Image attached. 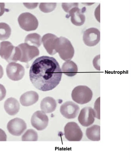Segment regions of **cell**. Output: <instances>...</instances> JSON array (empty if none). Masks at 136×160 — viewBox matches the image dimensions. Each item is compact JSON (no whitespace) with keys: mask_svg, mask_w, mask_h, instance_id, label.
<instances>
[{"mask_svg":"<svg viewBox=\"0 0 136 160\" xmlns=\"http://www.w3.org/2000/svg\"><path fill=\"white\" fill-rule=\"evenodd\" d=\"M62 72L54 58L42 56L36 59L31 66L30 79L33 86L41 91H51L60 83Z\"/></svg>","mask_w":136,"mask_h":160,"instance_id":"6da1fadb","label":"cell"},{"mask_svg":"<svg viewBox=\"0 0 136 160\" xmlns=\"http://www.w3.org/2000/svg\"><path fill=\"white\" fill-rule=\"evenodd\" d=\"M0 56L9 63L16 62L20 59V50L9 41H3L0 43Z\"/></svg>","mask_w":136,"mask_h":160,"instance_id":"7a4b0ae2","label":"cell"},{"mask_svg":"<svg viewBox=\"0 0 136 160\" xmlns=\"http://www.w3.org/2000/svg\"><path fill=\"white\" fill-rule=\"evenodd\" d=\"M56 51L58 52L60 57L64 61L72 59L74 54V49L69 40L66 38H58Z\"/></svg>","mask_w":136,"mask_h":160,"instance_id":"3957f363","label":"cell"},{"mask_svg":"<svg viewBox=\"0 0 136 160\" xmlns=\"http://www.w3.org/2000/svg\"><path fill=\"white\" fill-rule=\"evenodd\" d=\"M72 97L73 101L77 103L84 104L91 101L93 97V92L88 86H78L72 91Z\"/></svg>","mask_w":136,"mask_h":160,"instance_id":"277c9868","label":"cell"},{"mask_svg":"<svg viewBox=\"0 0 136 160\" xmlns=\"http://www.w3.org/2000/svg\"><path fill=\"white\" fill-rule=\"evenodd\" d=\"M18 21L20 27L24 31H35L38 26V22L34 15L28 12H23L18 17Z\"/></svg>","mask_w":136,"mask_h":160,"instance_id":"5b68a950","label":"cell"},{"mask_svg":"<svg viewBox=\"0 0 136 160\" xmlns=\"http://www.w3.org/2000/svg\"><path fill=\"white\" fill-rule=\"evenodd\" d=\"M64 135L68 141H80L83 137V132L78 124L74 122H68L64 127Z\"/></svg>","mask_w":136,"mask_h":160,"instance_id":"8992f818","label":"cell"},{"mask_svg":"<svg viewBox=\"0 0 136 160\" xmlns=\"http://www.w3.org/2000/svg\"><path fill=\"white\" fill-rule=\"evenodd\" d=\"M18 47L21 51L20 62H28L39 55L38 48L30 46L28 44L22 43Z\"/></svg>","mask_w":136,"mask_h":160,"instance_id":"52a82bcc","label":"cell"},{"mask_svg":"<svg viewBox=\"0 0 136 160\" xmlns=\"http://www.w3.org/2000/svg\"><path fill=\"white\" fill-rule=\"evenodd\" d=\"M6 70L8 78L13 81H19L24 76L25 69L20 64L10 62L7 65Z\"/></svg>","mask_w":136,"mask_h":160,"instance_id":"ba28073f","label":"cell"},{"mask_svg":"<svg viewBox=\"0 0 136 160\" xmlns=\"http://www.w3.org/2000/svg\"><path fill=\"white\" fill-rule=\"evenodd\" d=\"M7 128L10 133L13 136H18L25 131L27 125L24 120L17 118L8 122Z\"/></svg>","mask_w":136,"mask_h":160,"instance_id":"9c48e42d","label":"cell"},{"mask_svg":"<svg viewBox=\"0 0 136 160\" xmlns=\"http://www.w3.org/2000/svg\"><path fill=\"white\" fill-rule=\"evenodd\" d=\"M48 116L43 111H38L35 112L32 118V126L38 131H42L48 126Z\"/></svg>","mask_w":136,"mask_h":160,"instance_id":"30bf717a","label":"cell"},{"mask_svg":"<svg viewBox=\"0 0 136 160\" xmlns=\"http://www.w3.org/2000/svg\"><path fill=\"white\" fill-rule=\"evenodd\" d=\"M83 40L87 46L92 47L96 46L100 40V32L95 28L87 29L83 32Z\"/></svg>","mask_w":136,"mask_h":160,"instance_id":"8fae6325","label":"cell"},{"mask_svg":"<svg viewBox=\"0 0 136 160\" xmlns=\"http://www.w3.org/2000/svg\"><path fill=\"white\" fill-rule=\"evenodd\" d=\"M60 112L62 116L67 119L75 118L79 113V106L72 101H67L61 106Z\"/></svg>","mask_w":136,"mask_h":160,"instance_id":"7c38bea8","label":"cell"},{"mask_svg":"<svg viewBox=\"0 0 136 160\" xmlns=\"http://www.w3.org/2000/svg\"><path fill=\"white\" fill-rule=\"evenodd\" d=\"M95 113L92 108L86 107L81 110L78 117V121L82 126L88 127L95 121Z\"/></svg>","mask_w":136,"mask_h":160,"instance_id":"4fadbf2b","label":"cell"},{"mask_svg":"<svg viewBox=\"0 0 136 160\" xmlns=\"http://www.w3.org/2000/svg\"><path fill=\"white\" fill-rule=\"evenodd\" d=\"M58 39V38L56 35L52 33L46 34L42 37V42L44 48L52 56L57 53L56 47Z\"/></svg>","mask_w":136,"mask_h":160,"instance_id":"5bb4252c","label":"cell"},{"mask_svg":"<svg viewBox=\"0 0 136 160\" xmlns=\"http://www.w3.org/2000/svg\"><path fill=\"white\" fill-rule=\"evenodd\" d=\"M77 5L72 8L68 13L71 17V22L76 26H81L84 23L85 16Z\"/></svg>","mask_w":136,"mask_h":160,"instance_id":"9a60e30c","label":"cell"},{"mask_svg":"<svg viewBox=\"0 0 136 160\" xmlns=\"http://www.w3.org/2000/svg\"><path fill=\"white\" fill-rule=\"evenodd\" d=\"M39 96L34 91H29L25 92L21 96L20 101L22 106H29L36 103L38 101Z\"/></svg>","mask_w":136,"mask_h":160,"instance_id":"2e32d148","label":"cell"},{"mask_svg":"<svg viewBox=\"0 0 136 160\" xmlns=\"http://www.w3.org/2000/svg\"><path fill=\"white\" fill-rule=\"evenodd\" d=\"M5 110L8 114L14 116L19 112L20 106L18 101L13 98H9L4 102Z\"/></svg>","mask_w":136,"mask_h":160,"instance_id":"e0dca14e","label":"cell"},{"mask_svg":"<svg viewBox=\"0 0 136 160\" xmlns=\"http://www.w3.org/2000/svg\"><path fill=\"white\" fill-rule=\"evenodd\" d=\"M40 106L42 111L45 113H49L56 110L57 103L56 100L53 98L47 97L41 101Z\"/></svg>","mask_w":136,"mask_h":160,"instance_id":"ac0fdd59","label":"cell"},{"mask_svg":"<svg viewBox=\"0 0 136 160\" xmlns=\"http://www.w3.org/2000/svg\"><path fill=\"white\" fill-rule=\"evenodd\" d=\"M62 71L65 75L72 77L77 75L78 72V67L73 61H67L62 65Z\"/></svg>","mask_w":136,"mask_h":160,"instance_id":"d6986e66","label":"cell"},{"mask_svg":"<svg viewBox=\"0 0 136 160\" xmlns=\"http://www.w3.org/2000/svg\"><path fill=\"white\" fill-rule=\"evenodd\" d=\"M86 134L87 138L92 141L100 140V126L94 125L87 129Z\"/></svg>","mask_w":136,"mask_h":160,"instance_id":"ffe728a7","label":"cell"},{"mask_svg":"<svg viewBox=\"0 0 136 160\" xmlns=\"http://www.w3.org/2000/svg\"><path fill=\"white\" fill-rule=\"evenodd\" d=\"M24 41L30 46L38 48L42 45V39L40 35L38 33H31L26 36Z\"/></svg>","mask_w":136,"mask_h":160,"instance_id":"44dd1931","label":"cell"},{"mask_svg":"<svg viewBox=\"0 0 136 160\" xmlns=\"http://www.w3.org/2000/svg\"><path fill=\"white\" fill-rule=\"evenodd\" d=\"M12 33L11 27L7 23L0 22V40L8 39Z\"/></svg>","mask_w":136,"mask_h":160,"instance_id":"7402d4cb","label":"cell"},{"mask_svg":"<svg viewBox=\"0 0 136 160\" xmlns=\"http://www.w3.org/2000/svg\"><path fill=\"white\" fill-rule=\"evenodd\" d=\"M38 139V133L32 129L27 130L22 137V141H37Z\"/></svg>","mask_w":136,"mask_h":160,"instance_id":"603a6c76","label":"cell"},{"mask_svg":"<svg viewBox=\"0 0 136 160\" xmlns=\"http://www.w3.org/2000/svg\"><path fill=\"white\" fill-rule=\"evenodd\" d=\"M57 5L56 3H41L39 9L42 12L48 13L54 11Z\"/></svg>","mask_w":136,"mask_h":160,"instance_id":"cb8c5ba5","label":"cell"},{"mask_svg":"<svg viewBox=\"0 0 136 160\" xmlns=\"http://www.w3.org/2000/svg\"><path fill=\"white\" fill-rule=\"evenodd\" d=\"M100 98H98L95 102L94 111L95 113V117L100 119Z\"/></svg>","mask_w":136,"mask_h":160,"instance_id":"d4e9b609","label":"cell"},{"mask_svg":"<svg viewBox=\"0 0 136 160\" xmlns=\"http://www.w3.org/2000/svg\"><path fill=\"white\" fill-rule=\"evenodd\" d=\"M78 3H63L62 4V8L64 10V11L67 12H68V11L71 9L72 8L78 5Z\"/></svg>","mask_w":136,"mask_h":160,"instance_id":"484cf974","label":"cell"},{"mask_svg":"<svg viewBox=\"0 0 136 160\" xmlns=\"http://www.w3.org/2000/svg\"><path fill=\"white\" fill-rule=\"evenodd\" d=\"M7 91L3 85L0 84V101H2L5 98Z\"/></svg>","mask_w":136,"mask_h":160,"instance_id":"4316f807","label":"cell"},{"mask_svg":"<svg viewBox=\"0 0 136 160\" xmlns=\"http://www.w3.org/2000/svg\"><path fill=\"white\" fill-rule=\"evenodd\" d=\"M7 141V135L5 132L2 129L0 128V141Z\"/></svg>","mask_w":136,"mask_h":160,"instance_id":"83f0119b","label":"cell"},{"mask_svg":"<svg viewBox=\"0 0 136 160\" xmlns=\"http://www.w3.org/2000/svg\"><path fill=\"white\" fill-rule=\"evenodd\" d=\"M23 5L26 6L27 8L29 9H33L35 8L38 6V3H23Z\"/></svg>","mask_w":136,"mask_h":160,"instance_id":"f1b7e54d","label":"cell"},{"mask_svg":"<svg viewBox=\"0 0 136 160\" xmlns=\"http://www.w3.org/2000/svg\"><path fill=\"white\" fill-rule=\"evenodd\" d=\"M5 11V3H0V16H2Z\"/></svg>","mask_w":136,"mask_h":160,"instance_id":"f546056e","label":"cell"},{"mask_svg":"<svg viewBox=\"0 0 136 160\" xmlns=\"http://www.w3.org/2000/svg\"><path fill=\"white\" fill-rule=\"evenodd\" d=\"M4 74V71H3V69L2 66L0 65V79L2 78Z\"/></svg>","mask_w":136,"mask_h":160,"instance_id":"4dcf8cb0","label":"cell"}]
</instances>
